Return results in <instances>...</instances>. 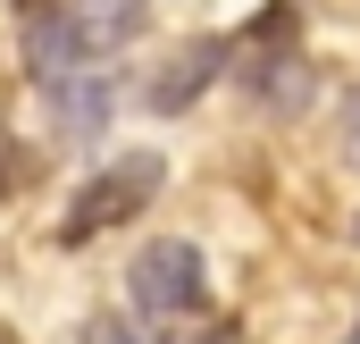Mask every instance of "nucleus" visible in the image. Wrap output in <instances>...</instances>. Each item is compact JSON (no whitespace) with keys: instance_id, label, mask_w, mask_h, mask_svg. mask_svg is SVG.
I'll use <instances>...</instances> for the list:
<instances>
[{"instance_id":"f257e3e1","label":"nucleus","mask_w":360,"mask_h":344,"mask_svg":"<svg viewBox=\"0 0 360 344\" xmlns=\"http://www.w3.org/2000/svg\"><path fill=\"white\" fill-rule=\"evenodd\" d=\"M134 34H143V0H59V8H34V17H25V68H34L42 85L92 76V68L117 59Z\"/></svg>"},{"instance_id":"f03ea898","label":"nucleus","mask_w":360,"mask_h":344,"mask_svg":"<svg viewBox=\"0 0 360 344\" xmlns=\"http://www.w3.org/2000/svg\"><path fill=\"white\" fill-rule=\"evenodd\" d=\"M160 185H168V160H160V152H126V160H101V168L76 185L68 219H59V244H92V235H109V227L143 219V210L160 202Z\"/></svg>"},{"instance_id":"423d86ee","label":"nucleus","mask_w":360,"mask_h":344,"mask_svg":"<svg viewBox=\"0 0 360 344\" xmlns=\"http://www.w3.org/2000/svg\"><path fill=\"white\" fill-rule=\"evenodd\" d=\"M76 344H134V328H126V319H109V311H101V319H84V336Z\"/></svg>"},{"instance_id":"0eeeda50","label":"nucleus","mask_w":360,"mask_h":344,"mask_svg":"<svg viewBox=\"0 0 360 344\" xmlns=\"http://www.w3.org/2000/svg\"><path fill=\"white\" fill-rule=\"evenodd\" d=\"M201 344H243V328H210V336H201Z\"/></svg>"},{"instance_id":"20e7f679","label":"nucleus","mask_w":360,"mask_h":344,"mask_svg":"<svg viewBox=\"0 0 360 344\" xmlns=\"http://www.w3.org/2000/svg\"><path fill=\"white\" fill-rule=\"evenodd\" d=\"M218 68H226V42H176V51L160 59V76L143 85V101H151L160 118H176V109H193V101L210 92Z\"/></svg>"},{"instance_id":"6e6552de","label":"nucleus","mask_w":360,"mask_h":344,"mask_svg":"<svg viewBox=\"0 0 360 344\" xmlns=\"http://www.w3.org/2000/svg\"><path fill=\"white\" fill-rule=\"evenodd\" d=\"M352 344H360V336H352Z\"/></svg>"},{"instance_id":"7ed1b4c3","label":"nucleus","mask_w":360,"mask_h":344,"mask_svg":"<svg viewBox=\"0 0 360 344\" xmlns=\"http://www.w3.org/2000/svg\"><path fill=\"white\" fill-rule=\"evenodd\" d=\"M126 285H134V311H143V319H193V311H201L210 269H201V252H193V244L160 235V244H143V252H134Z\"/></svg>"},{"instance_id":"39448f33","label":"nucleus","mask_w":360,"mask_h":344,"mask_svg":"<svg viewBox=\"0 0 360 344\" xmlns=\"http://www.w3.org/2000/svg\"><path fill=\"white\" fill-rule=\"evenodd\" d=\"M51 118H59V135H92V126L109 118V85H101V68H92V76H59V85H51Z\"/></svg>"}]
</instances>
